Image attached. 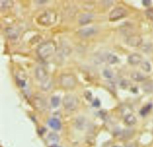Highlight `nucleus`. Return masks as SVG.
<instances>
[{"label": "nucleus", "mask_w": 153, "mask_h": 147, "mask_svg": "<svg viewBox=\"0 0 153 147\" xmlns=\"http://www.w3.org/2000/svg\"><path fill=\"white\" fill-rule=\"evenodd\" d=\"M37 51L41 59L47 60L55 54L56 45L53 41H47L40 45Z\"/></svg>", "instance_id": "nucleus-1"}, {"label": "nucleus", "mask_w": 153, "mask_h": 147, "mask_svg": "<svg viewBox=\"0 0 153 147\" xmlns=\"http://www.w3.org/2000/svg\"><path fill=\"white\" fill-rule=\"evenodd\" d=\"M57 19L56 13L52 10H47L37 18V23L42 26H50L54 24Z\"/></svg>", "instance_id": "nucleus-2"}, {"label": "nucleus", "mask_w": 153, "mask_h": 147, "mask_svg": "<svg viewBox=\"0 0 153 147\" xmlns=\"http://www.w3.org/2000/svg\"><path fill=\"white\" fill-rule=\"evenodd\" d=\"M77 83V80L73 74H64L61 76L60 84L63 88L71 89L74 88Z\"/></svg>", "instance_id": "nucleus-3"}, {"label": "nucleus", "mask_w": 153, "mask_h": 147, "mask_svg": "<svg viewBox=\"0 0 153 147\" xmlns=\"http://www.w3.org/2000/svg\"><path fill=\"white\" fill-rule=\"evenodd\" d=\"M79 101L77 98L72 95H67L63 99L64 107L67 111H73L78 107Z\"/></svg>", "instance_id": "nucleus-4"}, {"label": "nucleus", "mask_w": 153, "mask_h": 147, "mask_svg": "<svg viewBox=\"0 0 153 147\" xmlns=\"http://www.w3.org/2000/svg\"><path fill=\"white\" fill-rule=\"evenodd\" d=\"M127 15V11L122 7H118L114 9L109 14V20L115 21L121 19Z\"/></svg>", "instance_id": "nucleus-5"}, {"label": "nucleus", "mask_w": 153, "mask_h": 147, "mask_svg": "<svg viewBox=\"0 0 153 147\" xmlns=\"http://www.w3.org/2000/svg\"><path fill=\"white\" fill-rule=\"evenodd\" d=\"M35 74L37 79L41 81V82L49 79L47 71L45 69V68L42 67H38L36 70Z\"/></svg>", "instance_id": "nucleus-6"}, {"label": "nucleus", "mask_w": 153, "mask_h": 147, "mask_svg": "<svg viewBox=\"0 0 153 147\" xmlns=\"http://www.w3.org/2000/svg\"><path fill=\"white\" fill-rule=\"evenodd\" d=\"M142 43V38L137 35L129 36L127 39V44L130 47H137L140 46Z\"/></svg>", "instance_id": "nucleus-7"}, {"label": "nucleus", "mask_w": 153, "mask_h": 147, "mask_svg": "<svg viewBox=\"0 0 153 147\" xmlns=\"http://www.w3.org/2000/svg\"><path fill=\"white\" fill-rule=\"evenodd\" d=\"M33 103H34L35 107L40 111H44L47 108L46 101L40 97L36 98Z\"/></svg>", "instance_id": "nucleus-8"}, {"label": "nucleus", "mask_w": 153, "mask_h": 147, "mask_svg": "<svg viewBox=\"0 0 153 147\" xmlns=\"http://www.w3.org/2000/svg\"><path fill=\"white\" fill-rule=\"evenodd\" d=\"M96 29L93 28H86L80 29L79 32V34L83 38L90 37L96 33Z\"/></svg>", "instance_id": "nucleus-9"}, {"label": "nucleus", "mask_w": 153, "mask_h": 147, "mask_svg": "<svg viewBox=\"0 0 153 147\" xmlns=\"http://www.w3.org/2000/svg\"><path fill=\"white\" fill-rule=\"evenodd\" d=\"M127 60L130 64L138 65L142 61V56L139 54L134 53L129 56Z\"/></svg>", "instance_id": "nucleus-10"}, {"label": "nucleus", "mask_w": 153, "mask_h": 147, "mask_svg": "<svg viewBox=\"0 0 153 147\" xmlns=\"http://www.w3.org/2000/svg\"><path fill=\"white\" fill-rule=\"evenodd\" d=\"M93 16L90 13H85L83 14L80 16V17L79 19V22L81 25H84L87 24L91 22L93 20Z\"/></svg>", "instance_id": "nucleus-11"}, {"label": "nucleus", "mask_w": 153, "mask_h": 147, "mask_svg": "<svg viewBox=\"0 0 153 147\" xmlns=\"http://www.w3.org/2000/svg\"><path fill=\"white\" fill-rule=\"evenodd\" d=\"M48 123L51 128L55 130H60L62 127L61 121L56 118H52L50 119L48 121Z\"/></svg>", "instance_id": "nucleus-12"}, {"label": "nucleus", "mask_w": 153, "mask_h": 147, "mask_svg": "<svg viewBox=\"0 0 153 147\" xmlns=\"http://www.w3.org/2000/svg\"><path fill=\"white\" fill-rule=\"evenodd\" d=\"M6 34L8 38L11 39H16L18 37L19 32L18 30L12 28H8L5 30Z\"/></svg>", "instance_id": "nucleus-13"}, {"label": "nucleus", "mask_w": 153, "mask_h": 147, "mask_svg": "<svg viewBox=\"0 0 153 147\" xmlns=\"http://www.w3.org/2000/svg\"><path fill=\"white\" fill-rule=\"evenodd\" d=\"M125 123L129 126H132L137 123V119L133 115V114H127L124 117Z\"/></svg>", "instance_id": "nucleus-14"}, {"label": "nucleus", "mask_w": 153, "mask_h": 147, "mask_svg": "<svg viewBox=\"0 0 153 147\" xmlns=\"http://www.w3.org/2000/svg\"><path fill=\"white\" fill-rule=\"evenodd\" d=\"M143 91L146 93H152L153 92V82L149 81L147 82L144 83L142 85Z\"/></svg>", "instance_id": "nucleus-15"}, {"label": "nucleus", "mask_w": 153, "mask_h": 147, "mask_svg": "<svg viewBox=\"0 0 153 147\" xmlns=\"http://www.w3.org/2000/svg\"><path fill=\"white\" fill-rule=\"evenodd\" d=\"M131 78L132 79H133L135 81L137 82H141L145 80V78L144 77L143 75L141 74L139 72H133L132 73V74L131 75Z\"/></svg>", "instance_id": "nucleus-16"}, {"label": "nucleus", "mask_w": 153, "mask_h": 147, "mask_svg": "<svg viewBox=\"0 0 153 147\" xmlns=\"http://www.w3.org/2000/svg\"><path fill=\"white\" fill-rule=\"evenodd\" d=\"M51 85H52V83H51V81L48 79L47 80L44 81V82H41V89H42V90L47 91L50 88Z\"/></svg>", "instance_id": "nucleus-17"}, {"label": "nucleus", "mask_w": 153, "mask_h": 147, "mask_svg": "<svg viewBox=\"0 0 153 147\" xmlns=\"http://www.w3.org/2000/svg\"><path fill=\"white\" fill-rule=\"evenodd\" d=\"M107 61H108V63L111 64H115L118 61L117 57L113 54H109L107 57Z\"/></svg>", "instance_id": "nucleus-18"}, {"label": "nucleus", "mask_w": 153, "mask_h": 147, "mask_svg": "<svg viewBox=\"0 0 153 147\" xmlns=\"http://www.w3.org/2000/svg\"><path fill=\"white\" fill-rule=\"evenodd\" d=\"M60 98H59V96H53L52 98H51V104H52V105L53 107L56 108L60 104Z\"/></svg>", "instance_id": "nucleus-19"}, {"label": "nucleus", "mask_w": 153, "mask_h": 147, "mask_svg": "<svg viewBox=\"0 0 153 147\" xmlns=\"http://www.w3.org/2000/svg\"><path fill=\"white\" fill-rule=\"evenodd\" d=\"M85 120L83 117H79L76 120V127L79 129H82L84 126Z\"/></svg>", "instance_id": "nucleus-20"}, {"label": "nucleus", "mask_w": 153, "mask_h": 147, "mask_svg": "<svg viewBox=\"0 0 153 147\" xmlns=\"http://www.w3.org/2000/svg\"><path fill=\"white\" fill-rule=\"evenodd\" d=\"M141 68L145 72H150L151 70V66L150 64L147 61H144L141 63Z\"/></svg>", "instance_id": "nucleus-21"}, {"label": "nucleus", "mask_w": 153, "mask_h": 147, "mask_svg": "<svg viewBox=\"0 0 153 147\" xmlns=\"http://www.w3.org/2000/svg\"><path fill=\"white\" fill-rule=\"evenodd\" d=\"M0 5H1V9H7V8L12 7L13 3L12 1H1Z\"/></svg>", "instance_id": "nucleus-22"}, {"label": "nucleus", "mask_w": 153, "mask_h": 147, "mask_svg": "<svg viewBox=\"0 0 153 147\" xmlns=\"http://www.w3.org/2000/svg\"><path fill=\"white\" fill-rule=\"evenodd\" d=\"M48 139L52 142H58L59 140V137L55 133H50L48 135Z\"/></svg>", "instance_id": "nucleus-23"}, {"label": "nucleus", "mask_w": 153, "mask_h": 147, "mask_svg": "<svg viewBox=\"0 0 153 147\" xmlns=\"http://www.w3.org/2000/svg\"><path fill=\"white\" fill-rule=\"evenodd\" d=\"M151 107V105H147V107H144V108L141 111V114H142V116H145V115H146V114L148 113V112L149 111V110H150Z\"/></svg>", "instance_id": "nucleus-24"}, {"label": "nucleus", "mask_w": 153, "mask_h": 147, "mask_svg": "<svg viewBox=\"0 0 153 147\" xmlns=\"http://www.w3.org/2000/svg\"><path fill=\"white\" fill-rule=\"evenodd\" d=\"M145 13L148 19L153 21V9H149L147 10Z\"/></svg>", "instance_id": "nucleus-25"}, {"label": "nucleus", "mask_w": 153, "mask_h": 147, "mask_svg": "<svg viewBox=\"0 0 153 147\" xmlns=\"http://www.w3.org/2000/svg\"><path fill=\"white\" fill-rule=\"evenodd\" d=\"M104 76L108 79H111L113 77V73L108 70H105L104 71Z\"/></svg>", "instance_id": "nucleus-26"}, {"label": "nucleus", "mask_w": 153, "mask_h": 147, "mask_svg": "<svg viewBox=\"0 0 153 147\" xmlns=\"http://www.w3.org/2000/svg\"><path fill=\"white\" fill-rule=\"evenodd\" d=\"M85 96H86V98L89 100V101H92V94L91 92H90L89 91H86L84 94Z\"/></svg>", "instance_id": "nucleus-27"}, {"label": "nucleus", "mask_w": 153, "mask_h": 147, "mask_svg": "<svg viewBox=\"0 0 153 147\" xmlns=\"http://www.w3.org/2000/svg\"><path fill=\"white\" fill-rule=\"evenodd\" d=\"M142 4L145 6H149L151 5V2L150 0H143V1H142Z\"/></svg>", "instance_id": "nucleus-28"}, {"label": "nucleus", "mask_w": 153, "mask_h": 147, "mask_svg": "<svg viewBox=\"0 0 153 147\" xmlns=\"http://www.w3.org/2000/svg\"><path fill=\"white\" fill-rule=\"evenodd\" d=\"M93 106H94V107H98L100 105V102H99V100H95V101H94V102H93Z\"/></svg>", "instance_id": "nucleus-29"}, {"label": "nucleus", "mask_w": 153, "mask_h": 147, "mask_svg": "<svg viewBox=\"0 0 153 147\" xmlns=\"http://www.w3.org/2000/svg\"><path fill=\"white\" fill-rule=\"evenodd\" d=\"M127 147H138V146L135 144H130L127 145Z\"/></svg>", "instance_id": "nucleus-30"}, {"label": "nucleus", "mask_w": 153, "mask_h": 147, "mask_svg": "<svg viewBox=\"0 0 153 147\" xmlns=\"http://www.w3.org/2000/svg\"><path fill=\"white\" fill-rule=\"evenodd\" d=\"M50 147H61V146H59L57 145H53L52 146H51Z\"/></svg>", "instance_id": "nucleus-31"}, {"label": "nucleus", "mask_w": 153, "mask_h": 147, "mask_svg": "<svg viewBox=\"0 0 153 147\" xmlns=\"http://www.w3.org/2000/svg\"><path fill=\"white\" fill-rule=\"evenodd\" d=\"M114 147H122V146H114Z\"/></svg>", "instance_id": "nucleus-32"}]
</instances>
